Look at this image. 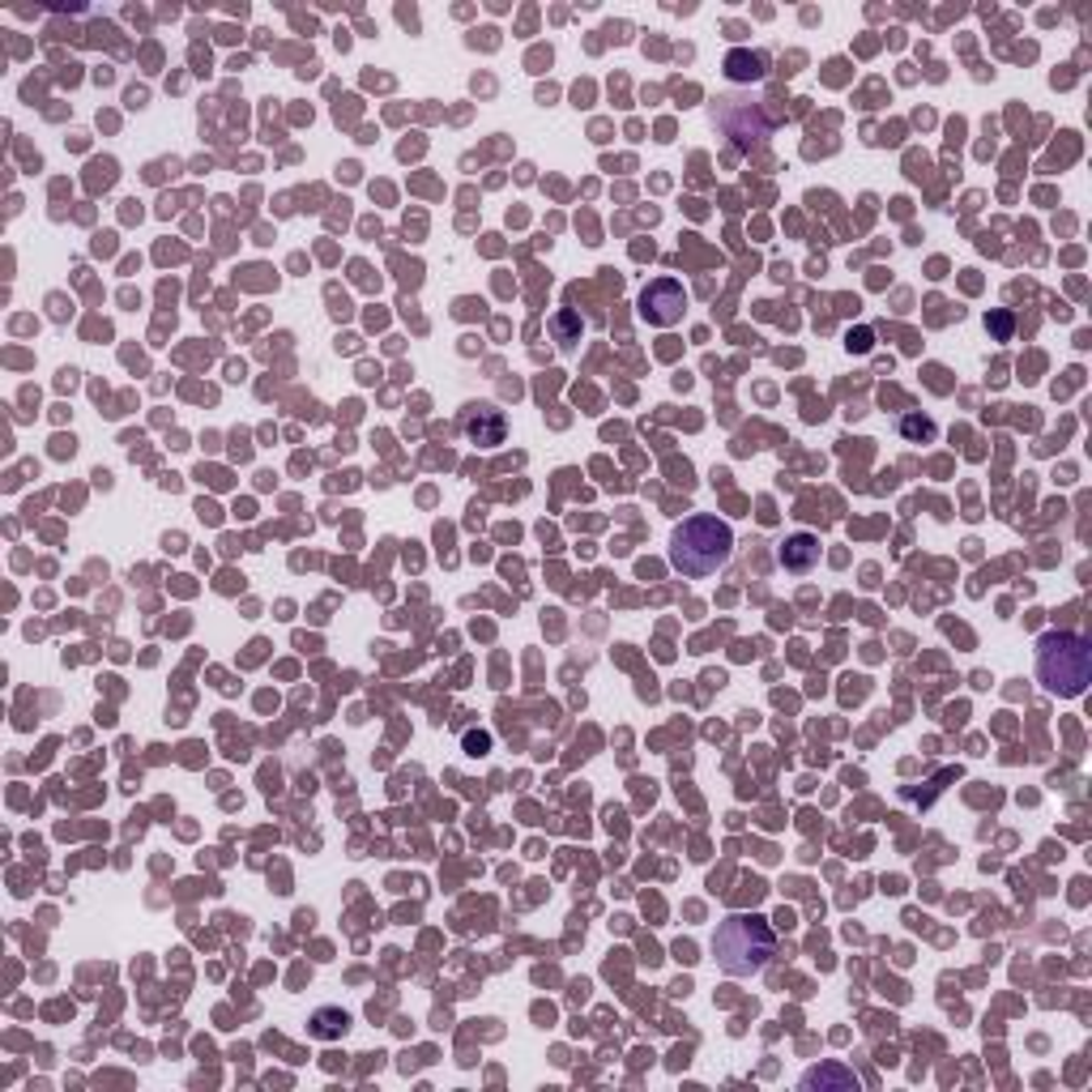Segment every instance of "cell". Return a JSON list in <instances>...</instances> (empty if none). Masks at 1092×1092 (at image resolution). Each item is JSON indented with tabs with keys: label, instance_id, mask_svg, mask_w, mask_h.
<instances>
[{
	"label": "cell",
	"instance_id": "6da1fadb",
	"mask_svg": "<svg viewBox=\"0 0 1092 1092\" xmlns=\"http://www.w3.org/2000/svg\"><path fill=\"white\" fill-rule=\"evenodd\" d=\"M729 550H734V530L726 521L700 512V517H687L674 538H670V563L683 572V576H713L729 563Z\"/></svg>",
	"mask_w": 1092,
	"mask_h": 1092
},
{
	"label": "cell",
	"instance_id": "7a4b0ae2",
	"mask_svg": "<svg viewBox=\"0 0 1092 1092\" xmlns=\"http://www.w3.org/2000/svg\"><path fill=\"white\" fill-rule=\"evenodd\" d=\"M773 948H777L773 926H769L764 917H755V913H751V917H747V913H734V917H726V922L718 926V935H713V961H718L722 973H729V977H755V973L773 961Z\"/></svg>",
	"mask_w": 1092,
	"mask_h": 1092
},
{
	"label": "cell",
	"instance_id": "3957f363",
	"mask_svg": "<svg viewBox=\"0 0 1092 1092\" xmlns=\"http://www.w3.org/2000/svg\"><path fill=\"white\" fill-rule=\"evenodd\" d=\"M1037 678L1054 696H1084L1092 683V645L1076 632H1050L1037 645Z\"/></svg>",
	"mask_w": 1092,
	"mask_h": 1092
},
{
	"label": "cell",
	"instance_id": "277c9868",
	"mask_svg": "<svg viewBox=\"0 0 1092 1092\" xmlns=\"http://www.w3.org/2000/svg\"><path fill=\"white\" fill-rule=\"evenodd\" d=\"M718 120L726 128L729 137L747 150V145H755V141H764L769 132H773V124L782 120V112L777 107H769V103H742V99H722L718 103Z\"/></svg>",
	"mask_w": 1092,
	"mask_h": 1092
},
{
	"label": "cell",
	"instance_id": "5b68a950",
	"mask_svg": "<svg viewBox=\"0 0 1092 1092\" xmlns=\"http://www.w3.org/2000/svg\"><path fill=\"white\" fill-rule=\"evenodd\" d=\"M683 307H687V291L678 278H653L645 291H640V320H649L653 329H670L683 320Z\"/></svg>",
	"mask_w": 1092,
	"mask_h": 1092
},
{
	"label": "cell",
	"instance_id": "8992f818",
	"mask_svg": "<svg viewBox=\"0 0 1092 1092\" xmlns=\"http://www.w3.org/2000/svg\"><path fill=\"white\" fill-rule=\"evenodd\" d=\"M461 431H466L470 444L495 448V444H504L508 423H504V410H495V406H470V410L461 415Z\"/></svg>",
	"mask_w": 1092,
	"mask_h": 1092
},
{
	"label": "cell",
	"instance_id": "52a82bcc",
	"mask_svg": "<svg viewBox=\"0 0 1092 1092\" xmlns=\"http://www.w3.org/2000/svg\"><path fill=\"white\" fill-rule=\"evenodd\" d=\"M777 559H782L786 572H798V576H802V572H811V568L820 563V538H815V534H793V538L782 543Z\"/></svg>",
	"mask_w": 1092,
	"mask_h": 1092
},
{
	"label": "cell",
	"instance_id": "ba28073f",
	"mask_svg": "<svg viewBox=\"0 0 1092 1092\" xmlns=\"http://www.w3.org/2000/svg\"><path fill=\"white\" fill-rule=\"evenodd\" d=\"M858 1092V1076L841 1063H824V1067H811L802 1076V1092Z\"/></svg>",
	"mask_w": 1092,
	"mask_h": 1092
},
{
	"label": "cell",
	"instance_id": "9c48e42d",
	"mask_svg": "<svg viewBox=\"0 0 1092 1092\" xmlns=\"http://www.w3.org/2000/svg\"><path fill=\"white\" fill-rule=\"evenodd\" d=\"M726 77L729 81H764V77H769V56H764V52L734 48L726 56Z\"/></svg>",
	"mask_w": 1092,
	"mask_h": 1092
},
{
	"label": "cell",
	"instance_id": "30bf717a",
	"mask_svg": "<svg viewBox=\"0 0 1092 1092\" xmlns=\"http://www.w3.org/2000/svg\"><path fill=\"white\" fill-rule=\"evenodd\" d=\"M550 329H555V342H559V346L581 342V316H576V312H559V316L550 320Z\"/></svg>",
	"mask_w": 1092,
	"mask_h": 1092
},
{
	"label": "cell",
	"instance_id": "8fae6325",
	"mask_svg": "<svg viewBox=\"0 0 1092 1092\" xmlns=\"http://www.w3.org/2000/svg\"><path fill=\"white\" fill-rule=\"evenodd\" d=\"M346 1029H351V1016H346V1012H316V1020H312V1032H316V1037H342Z\"/></svg>",
	"mask_w": 1092,
	"mask_h": 1092
},
{
	"label": "cell",
	"instance_id": "7c38bea8",
	"mask_svg": "<svg viewBox=\"0 0 1092 1092\" xmlns=\"http://www.w3.org/2000/svg\"><path fill=\"white\" fill-rule=\"evenodd\" d=\"M901 435H910V440H930V435H935V423H930V419H917V415H905V419H901Z\"/></svg>",
	"mask_w": 1092,
	"mask_h": 1092
}]
</instances>
